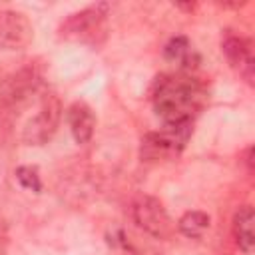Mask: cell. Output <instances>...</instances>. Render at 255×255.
I'll return each instance as SVG.
<instances>
[{
  "label": "cell",
  "instance_id": "1",
  "mask_svg": "<svg viewBox=\"0 0 255 255\" xmlns=\"http://www.w3.org/2000/svg\"><path fill=\"white\" fill-rule=\"evenodd\" d=\"M207 100V92L199 80L187 72L161 74L151 88V102L155 114L163 124H193Z\"/></svg>",
  "mask_w": 255,
  "mask_h": 255
},
{
  "label": "cell",
  "instance_id": "2",
  "mask_svg": "<svg viewBox=\"0 0 255 255\" xmlns=\"http://www.w3.org/2000/svg\"><path fill=\"white\" fill-rule=\"evenodd\" d=\"M191 135V124H163L159 131H149L141 137L139 153L145 161L171 159L179 155Z\"/></svg>",
  "mask_w": 255,
  "mask_h": 255
},
{
  "label": "cell",
  "instance_id": "3",
  "mask_svg": "<svg viewBox=\"0 0 255 255\" xmlns=\"http://www.w3.org/2000/svg\"><path fill=\"white\" fill-rule=\"evenodd\" d=\"M133 223L147 235L155 239H169L175 231V225L165 211L163 203L153 195H137L129 207Z\"/></svg>",
  "mask_w": 255,
  "mask_h": 255
},
{
  "label": "cell",
  "instance_id": "4",
  "mask_svg": "<svg viewBox=\"0 0 255 255\" xmlns=\"http://www.w3.org/2000/svg\"><path fill=\"white\" fill-rule=\"evenodd\" d=\"M60 118H62V104H60V100L54 94L44 96L42 102H40L38 112L26 124L22 139L28 145H42V143H46L54 135V131L58 129Z\"/></svg>",
  "mask_w": 255,
  "mask_h": 255
},
{
  "label": "cell",
  "instance_id": "5",
  "mask_svg": "<svg viewBox=\"0 0 255 255\" xmlns=\"http://www.w3.org/2000/svg\"><path fill=\"white\" fill-rule=\"evenodd\" d=\"M108 16V4H96L90 8H84L72 16H68V20L62 24L60 32L66 38H74V40H96V36L104 30V22Z\"/></svg>",
  "mask_w": 255,
  "mask_h": 255
},
{
  "label": "cell",
  "instance_id": "6",
  "mask_svg": "<svg viewBox=\"0 0 255 255\" xmlns=\"http://www.w3.org/2000/svg\"><path fill=\"white\" fill-rule=\"evenodd\" d=\"M32 24L16 10H0V50H24L32 42Z\"/></svg>",
  "mask_w": 255,
  "mask_h": 255
},
{
  "label": "cell",
  "instance_id": "7",
  "mask_svg": "<svg viewBox=\"0 0 255 255\" xmlns=\"http://www.w3.org/2000/svg\"><path fill=\"white\" fill-rule=\"evenodd\" d=\"M221 50H223L227 62L231 64V68H235V70L239 72V76H243L245 82L253 86L255 58H253V46H251V40L245 38V36H241V34L227 32L225 38L221 40Z\"/></svg>",
  "mask_w": 255,
  "mask_h": 255
},
{
  "label": "cell",
  "instance_id": "8",
  "mask_svg": "<svg viewBox=\"0 0 255 255\" xmlns=\"http://www.w3.org/2000/svg\"><path fill=\"white\" fill-rule=\"evenodd\" d=\"M66 118H68V126H70V131L76 143H88L96 129V116L92 108L84 102H74L68 108Z\"/></svg>",
  "mask_w": 255,
  "mask_h": 255
},
{
  "label": "cell",
  "instance_id": "9",
  "mask_svg": "<svg viewBox=\"0 0 255 255\" xmlns=\"http://www.w3.org/2000/svg\"><path fill=\"white\" fill-rule=\"evenodd\" d=\"M40 78L38 74L28 68V70H22L10 78H6L4 82V90L0 92V100H8V102H16L20 98H26V94L34 92L36 86H38Z\"/></svg>",
  "mask_w": 255,
  "mask_h": 255
},
{
  "label": "cell",
  "instance_id": "10",
  "mask_svg": "<svg viewBox=\"0 0 255 255\" xmlns=\"http://www.w3.org/2000/svg\"><path fill=\"white\" fill-rule=\"evenodd\" d=\"M253 207L251 205H241L233 217V235L243 253H251L255 245V233H253Z\"/></svg>",
  "mask_w": 255,
  "mask_h": 255
},
{
  "label": "cell",
  "instance_id": "11",
  "mask_svg": "<svg viewBox=\"0 0 255 255\" xmlns=\"http://www.w3.org/2000/svg\"><path fill=\"white\" fill-rule=\"evenodd\" d=\"M163 56H165L171 64L179 66L181 72L191 70V68L195 66L193 62L197 60V54H195L193 46L189 44V40H187L185 36H175V38H171V40L167 42V46L163 48Z\"/></svg>",
  "mask_w": 255,
  "mask_h": 255
},
{
  "label": "cell",
  "instance_id": "12",
  "mask_svg": "<svg viewBox=\"0 0 255 255\" xmlns=\"http://www.w3.org/2000/svg\"><path fill=\"white\" fill-rule=\"evenodd\" d=\"M209 225H211V219H209V215L205 211H187L177 221V229L189 239L203 237L205 231L209 229Z\"/></svg>",
  "mask_w": 255,
  "mask_h": 255
},
{
  "label": "cell",
  "instance_id": "13",
  "mask_svg": "<svg viewBox=\"0 0 255 255\" xmlns=\"http://www.w3.org/2000/svg\"><path fill=\"white\" fill-rule=\"evenodd\" d=\"M16 179L20 181L22 187L30 189V191H40L42 189V183H40V175L36 171V167H30V165H20L16 169Z\"/></svg>",
  "mask_w": 255,
  "mask_h": 255
},
{
  "label": "cell",
  "instance_id": "14",
  "mask_svg": "<svg viewBox=\"0 0 255 255\" xmlns=\"http://www.w3.org/2000/svg\"><path fill=\"white\" fill-rule=\"evenodd\" d=\"M6 245H8V233H6V225L0 221V255H6Z\"/></svg>",
  "mask_w": 255,
  "mask_h": 255
}]
</instances>
